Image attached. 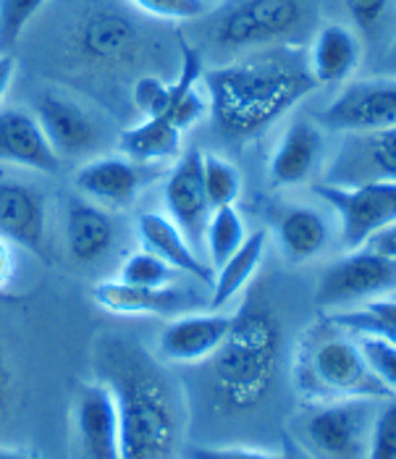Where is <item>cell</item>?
I'll return each mask as SVG.
<instances>
[{"instance_id": "277c9868", "label": "cell", "mask_w": 396, "mask_h": 459, "mask_svg": "<svg viewBox=\"0 0 396 459\" xmlns=\"http://www.w3.org/2000/svg\"><path fill=\"white\" fill-rule=\"evenodd\" d=\"M291 376L299 396L307 404L344 399H392V394L370 373L357 339L328 316L313 323L299 336Z\"/></svg>"}, {"instance_id": "e0dca14e", "label": "cell", "mask_w": 396, "mask_h": 459, "mask_svg": "<svg viewBox=\"0 0 396 459\" xmlns=\"http://www.w3.org/2000/svg\"><path fill=\"white\" fill-rule=\"evenodd\" d=\"M325 158V137L318 121L305 116L291 118L271 152L268 177L273 186H297L313 177Z\"/></svg>"}, {"instance_id": "ac0fdd59", "label": "cell", "mask_w": 396, "mask_h": 459, "mask_svg": "<svg viewBox=\"0 0 396 459\" xmlns=\"http://www.w3.org/2000/svg\"><path fill=\"white\" fill-rule=\"evenodd\" d=\"M92 299L100 310L110 316H126V318H176L181 313H189L186 307L192 305L189 294L181 286H132V283L118 281H100L92 289Z\"/></svg>"}, {"instance_id": "d6a6232c", "label": "cell", "mask_w": 396, "mask_h": 459, "mask_svg": "<svg viewBox=\"0 0 396 459\" xmlns=\"http://www.w3.org/2000/svg\"><path fill=\"white\" fill-rule=\"evenodd\" d=\"M370 373L381 381V386L396 396V344L375 336H355Z\"/></svg>"}, {"instance_id": "44dd1931", "label": "cell", "mask_w": 396, "mask_h": 459, "mask_svg": "<svg viewBox=\"0 0 396 459\" xmlns=\"http://www.w3.org/2000/svg\"><path fill=\"white\" fill-rule=\"evenodd\" d=\"M305 53L313 82L318 87H336L347 84L352 74L360 69L362 42L344 24H323Z\"/></svg>"}, {"instance_id": "ba28073f", "label": "cell", "mask_w": 396, "mask_h": 459, "mask_svg": "<svg viewBox=\"0 0 396 459\" xmlns=\"http://www.w3.org/2000/svg\"><path fill=\"white\" fill-rule=\"evenodd\" d=\"M375 410V399L313 404V412L305 420V438L313 452L325 459H365Z\"/></svg>"}, {"instance_id": "f546056e", "label": "cell", "mask_w": 396, "mask_h": 459, "mask_svg": "<svg viewBox=\"0 0 396 459\" xmlns=\"http://www.w3.org/2000/svg\"><path fill=\"white\" fill-rule=\"evenodd\" d=\"M174 279H176V271L147 249L132 252L121 263V271H118V281L132 283V286H147V289L168 286V283H174Z\"/></svg>"}, {"instance_id": "cb8c5ba5", "label": "cell", "mask_w": 396, "mask_h": 459, "mask_svg": "<svg viewBox=\"0 0 396 459\" xmlns=\"http://www.w3.org/2000/svg\"><path fill=\"white\" fill-rule=\"evenodd\" d=\"M276 242L288 263H310L331 245V226L321 211L291 205L276 223Z\"/></svg>"}, {"instance_id": "f35d334b", "label": "cell", "mask_w": 396, "mask_h": 459, "mask_svg": "<svg viewBox=\"0 0 396 459\" xmlns=\"http://www.w3.org/2000/svg\"><path fill=\"white\" fill-rule=\"evenodd\" d=\"M365 247H373L375 252H381V255H386V257H394L396 260V221L392 226H386L383 231H378Z\"/></svg>"}, {"instance_id": "d590c367", "label": "cell", "mask_w": 396, "mask_h": 459, "mask_svg": "<svg viewBox=\"0 0 396 459\" xmlns=\"http://www.w3.org/2000/svg\"><path fill=\"white\" fill-rule=\"evenodd\" d=\"M344 8L362 32H370L383 22L386 11L392 8V0H344Z\"/></svg>"}, {"instance_id": "836d02e7", "label": "cell", "mask_w": 396, "mask_h": 459, "mask_svg": "<svg viewBox=\"0 0 396 459\" xmlns=\"http://www.w3.org/2000/svg\"><path fill=\"white\" fill-rule=\"evenodd\" d=\"M137 11L163 22H192L208 13V0H129Z\"/></svg>"}, {"instance_id": "f1b7e54d", "label": "cell", "mask_w": 396, "mask_h": 459, "mask_svg": "<svg viewBox=\"0 0 396 459\" xmlns=\"http://www.w3.org/2000/svg\"><path fill=\"white\" fill-rule=\"evenodd\" d=\"M202 184L211 200V208H226V205H237L242 197V174L239 169L220 158V155H202Z\"/></svg>"}, {"instance_id": "603a6c76", "label": "cell", "mask_w": 396, "mask_h": 459, "mask_svg": "<svg viewBox=\"0 0 396 459\" xmlns=\"http://www.w3.org/2000/svg\"><path fill=\"white\" fill-rule=\"evenodd\" d=\"M73 45L76 53L90 64H116L134 50L137 30L126 16L116 11H92L79 22Z\"/></svg>"}, {"instance_id": "6da1fadb", "label": "cell", "mask_w": 396, "mask_h": 459, "mask_svg": "<svg viewBox=\"0 0 396 459\" xmlns=\"http://www.w3.org/2000/svg\"><path fill=\"white\" fill-rule=\"evenodd\" d=\"M208 113L228 137H254L318 90L299 45H273L202 71Z\"/></svg>"}, {"instance_id": "2e32d148", "label": "cell", "mask_w": 396, "mask_h": 459, "mask_svg": "<svg viewBox=\"0 0 396 459\" xmlns=\"http://www.w3.org/2000/svg\"><path fill=\"white\" fill-rule=\"evenodd\" d=\"M0 163L37 171V174H56L64 160L50 147L32 110L3 108L0 110Z\"/></svg>"}, {"instance_id": "9c48e42d", "label": "cell", "mask_w": 396, "mask_h": 459, "mask_svg": "<svg viewBox=\"0 0 396 459\" xmlns=\"http://www.w3.org/2000/svg\"><path fill=\"white\" fill-rule=\"evenodd\" d=\"M318 121L341 134L396 126V79L370 76L347 82L339 95L318 113Z\"/></svg>"}, {"instance_id": "4fadbf2b", "label": "cell", "mask_w": 396, "mask_h": 459, "mask_svg": "<svg viewBox=\"0 0 396 459\" xmlns=\"http://www.w3.org/2000/svg\"><path fill=\"white\" fill-rule=\"evenodd\" d=\"M152 174H155L152 166H144L116 152V155H98L82 163L73 174V184L82 197L103 208H129L140 197Z\"/></svg>"}, {"instance_id": "7a4b0ae2", "label": "cell", "mask_w": 396, "mask_h": 459, "mask_svg": "<svg viewBox=\"0 0 396 459\" xmlns=\"http://www.w3.org/2000/svg\"><path fill=\"white\" fill-rule=\"evenodd\" d=\"M100 381L118 412V459H171L181 438L179 396L160 365L126 339L98 350Z\"/></svg>"}, {"instance_id": "83f0119b", "label": "cell", "mask_w": 396, "mask_h": 459, "mask_svg": "<svg viewBox=\"0 0 396 459\" xmlns=\"http://www.w3.org/2000/svg\"><path fill=\"white\" fill-rule=\"evenodd\" d=\"M245 239H247V226H245V218L237 211V205L216 208L211 212L208 226H205V237H202V249L208 255L211 268L216 271L218 265H223L237 249L245 245Z\"/></svg>"}, {"instance_id": "484cf974", "label": "cell", "mask_w": 396, "mask_h": 459, "mask_svg": "<svg viewBox=\"0 0 396 459\" xmlns=\"http://www.w3.org/2000/svg\"><path fill=\"white\" fill-rule=\"evenodd\" d=\"M181 134L184 132L163 118H142L140 124L121 132L118 152L144 166L168 163L181 155Z\"/></svg>"}, {"instance_id": "7c38bea8", "label": "cell", "mask_w": 396, "mask_h": 459, "mask_svg": "<svg viewBox=\"0 0 396 459\" xmlns=\"http://www.w3.org/2000/svg\"><path fill=\"white\" fill-rule=\"evenodd\" d=\"M163 203H166V215L184 231L189 245L200 252L213 208L202 184V152L197 147L176 158L171 174L163 184Z\"/></svg>"}, {"instance_id": "3957f363", "label": "cell", "mask_w": 396, "mask_h": 459, "mask_svg": "<svg viewBox=\"0 0 396 459\" xmlns=\"http://www.w3.org/2000/svg\"><path fill=\"white\" fill-rule=\"evenodd\" d=\"M284 331L276 313L250 299L231 313V328L211 362L213 399L223 412L254 410L273 386Z\"/></svg>"}, {"instance_id": "d6986e66", "label": "cell", "mask_w": 396, "mask_h": 459, "mask_svg": "<svg viewBox=\"0 0 396 459\" xmlns=\"http://www.w3.org/2000/svg\"><path fill=\"white\" fill-rule=\"evenodd\" d=\"M137 239H140L142 249L158 255L176 273H186L189 279L205 283L211 289L216 271L211 268V263L197 249L189 245L184 231L166 212H142L137 218Z\"/></svg>"}, {"instance_id": "5b68a950", "label": "cell", "mask_w": 396, "mask_h": 459, "mask_svg": "<svg viewBox=\"0 0 396 459\" xmlns=\"http://www.w3.org/2000/svg\"><path fill=\"white\" fill-rule=\"evenodd\" d=\"M318 0H237L216 19L218 48L250 53L273 45H294L315 19Z\"/></svg>"}, {"instance_id": "ab89813d", "label": "cell", "mask_w": 396, "mask_h": 459, "mask_svg": "<svg viewBox=\"0 0 396 459\" xmlns=\"http://www.w3.org/2000/svg\"><path fill=\"white\" fill-rule=\"evenodd\" d=\"M13 74H16V61L11 53H0V103L5 100L8 90H11V82H13Z\"/></svg>"}, {"instance_id": "8992f818", "label": "cell", "mask_w": 396, "mask_h": 459, "mask_svg": "<svg viewBox=\"0 0 396 459\" xmlns=\"http://www.w3.org/2000/svg\"><path fill=\"white\" fill-rule=\"evenodd\" d=\"M315 195L339 218L341 247H365L396 221V181L375 178L362 184H315Z\"/></svg>"}, {"instance_id": "ffe728a7", "label": "cell", "mask_w": 396, "mask_h": 459, "mask_svg": "<svg viewBox=\"0 0 396 459\" xmlns=\"http://www.w3.org/2000/svg\"><path fill=\"white\" fill-rule=\"evenodd\" d=\"M73 420L90 459H118V412L113 394L103 384H84L76 394Z\"/></svg>"}, {"instance_id": "74e56055", "label": "cell", "mask_w": 396, "mask_h": 459, "mask_svg": "<svg viewBox=\"0 0 396 459\" xmlns=\"http://www.w3.org/2000/svg\"><path fill=\"white\" fill-rule=\"evenodd\" d=\"M16 276V245L0 237V291H5Z\"/></svg>"}, {"instance_id": "1f68e13d", "label": "cell", "mask_w": 396, "mask_h": 459, "mask_svg": "<svg viewBox=\"0 0 396 459\" xmlns=\"http://www.w3.org/2000/svg\"><path fill=\"white\" fill-rule=\"evenodd\" d=\"M365 459H396V396L383 399L375 410Z\"/></svg>"}, {"instance_id": "d4e9b609", "label": "cell", "mask_w": 396, "mask_h": 459, "mask_svg": "<svg viewBox=\"0 0 396 459\" xmlns=\"http://www.w3.org/2000/svg\"><path fill=\"white\" fill-rule=\"evenodd\" d=\"M268 249V231L257 229L247 234L245 245L237 249L223 265H218L211 283V310H223L228 307L254 279V273L263 265Z\"/></svg>"}, {"instance_id": "30bf717a", "label": "cell", "mask_w": 396, "mask_h": 459, "mask_svg": "<svg viewBox=\"0 0 396 459\" xmlns=\"http://www.w3.org/2000/svg\"><path fill=\"white\" fill-rule=\"evenodd\" d=\"M375 178L396 181V126L344 134L323 174L325 184H362Z\"/></svg>"}, {"instance_id": "e575fe53", "label": "cell", "mask_w": 396, "mask_h": 459, "mask_svg": "<svg viewBox=\"0 0 396 459\" xmlns=\"http://www.w3.org/2000/svg\"><path fill=\"white\" fill-rule=\"evenodd\" d=\"M132 98L142 118H160L168 108V82L160 76H142L137 79Z\"/></svg>"}, {"instance_id": "4316f807", "label": "cell", "mask_w": 396, "mask_h": 459, "mask_svg": "<svg viewBox=\"0 0 396 459\" xmlns=\"http://www.w3.org/2000/svg\"><path fill=\"white\" fill-rule=\"evenodd\" d=\"M325 316L352 336H375L396 344V294H386L365 302L360 307L336 310Z\"/></svg>"}, {"instance_id": "4dcf8cb0", "label": "cell", "mask_w": 396, "mask_h": 459, "mask_svg": "<svg viewBox=\"0 0 396 459\" xmlns=\"http://www.w3.org/2000/svg\"><path fill=\"white\" fill-rule=\"evenodd\" d=\"M50 0H0V53H8Z\"/></svg>"}, {"instance_id": "8d00e7d4", "label": "cell", "mask_w": 396, "mask_h": 459, "mask_svg": "<svg viewBox=\"0 0 396 459\" xmlns=\"http://www.w3.org/2000/svg\"><path fill=\"white\" fill-rule=\"evenodd\" d=\"M186 459H284L273 452L250 449V446H192Z\"/></svg>"}, {"instance_id": "52a82bcc", "label": "cell", "mask_w": 396, "mask_h": 459, "mask_svg": "<svg viewBox=\"0 0 396 459\" xmlns=\"http://www.w3.org/2000/svg\"><path fill=\"white\" fill-rule=\"evenodd\" d=\"M396 291V260L373 247L349 249L331 263L318 283V305L325 313L360 307L370 299Z\"/></svg>"}, {"instance_id": "7bdbcfd3", "label": "cell", "mask_w": 396, "mask_h": 459, "mask_svg": "<svg viewBox=\"0 0 396 459\" xmlns=\"http://www.w3.org/2000/svg\"><path fill=\"white\" fill-rule=\"evenodd\" d=\"M394 61H396V45H394Z\"/></svg>"}, {"instance_id": "7402d4cb", "label": "cell", "mask_w": 396, "mask_h": 459, "mask_svg": "<svg viewBox=\"0 0 396 459\" xmlns=\"http://www.w3.org/2000/svg\"><path fill=\"white\" fill-rule=\"evenodd\" d=\"M66 249L76 263L92 265L103 260L116 245V221L108 208L87 200L72 197L66 208Z\"/></svg>"}, {"instance_id": "8fae6325", "label": "cell", "mask_w": 396, "mask_h": 459, "mask_svg": "<svg viewBox=\"0 0 396 459\" xmlns=\"http://www.w3.org/2000/svg\"><path fill=\"white\" fill-rule=\"evenodd\" d=\"M32 113L37 116L50 147L58 158H84L100 142V126L92 113L76 103L69 92L42 90L35 98Z\"/></svg>"}, {"instance_id": "5bb4252c", "label": "cell", "mask_w": 396, "mask_h": 459, "mask_svg": "<svg viewBox=\"0 0 396 459\" xmlns=\"http://www.w3.org/2000/svg\"><path fill=\"white\" fill-rule=\"evenodd\" d=\"M231 328V313L208 310V313H181L166 323L158 336V352L163 359L176 365L208 362L223 344Z\"/></svg>"}, {"instance_id": "60d3db41", "label": "cell", "mask_w": 396, "mask_h": 459, "mask_svg": "<svg viewBox=\"0 0 396 459\" xmlns=\"http://www.w3.org/2000/svg\"><path fill=\"white\" fill-rule=\"evenodd\" d=\"M8 399H11V373H8V365H5V359L0 354V420L5 418Z\"/></svg>"}, {"instance_id": "b9f144b4", "label": "cell", "mask_w": 396, "mask_h": 459, "mask_svg": "<svg viewBox=\"0 0 396 459\" xmlns=\"http://www.w3.org/2000/svg\"><path fill=\"white\" fill-rule=\"evenodd\" d=\"M0 459H37L30 452H22V449H0Z\"/></svg>"}, {"instance_id": "9a60e30c", "label": "cell", "mask_w": 396, "mask_h": 459, "mask_svg": "<svg viewBox=\"0 0 396 459\" xmlns=\"http://www.w3.org/2000/svg\"><path fill=\"white\" fill-rule=\"evenodd\" d=\"M47 205L35 184L0 177V237L42 257Z\"/></svg>"}]
</instances>
